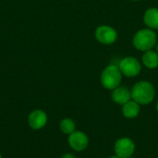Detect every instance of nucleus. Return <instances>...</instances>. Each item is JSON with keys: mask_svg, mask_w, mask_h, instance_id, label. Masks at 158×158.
Masks as SVG:
<instances>
[{"mask_svg": "<svg viewBox=\"0 0 158 158\" xmlns=\"http://www.w3.org/2000/svg\"><path fill=\"white\" fill-rule=\"evenodd\" d=\"M131 91V99L141 106L151 104L156 97V89L154 85L147 81L136 82Z\"/></svg>", "mask_w": 158, "mask_h": 158, "instance_id": "obj_1", "label": "nucleus"}, {"mask_svg": "<svg viewBox=\"0 0 158 158\" xmlns=\"http://www.w3.org/2000/svg\"><path fill=\"white\" fill-rule=\"evenodd\" d=\"M133 45L136 49L145 52L152 50L157 44L156 33L152 29H142L138 31L133 36Z\"/></svg>", "mask_w": 158, "mask_h": 158, "instance_id": "obj_2", "label": "nucleus"}, {"mask_svg": "<svg viewBox=\"0 0 158 158\" xmlns=\"http://www.w3.org/2000/svg\"><path fill=\"white\" fill-rule=\"evenodd\" d=\"M122 73L116 65H109L103 70L101 74V84L105 89L107 90H114L119 85H121L122 81Z\"/></svg>", "mask_w": 158, "mask_h": 158, "instance_id": "obj_3", "label": "nucleus"}, {"mask_svg": "<svg viewBox=\"0 0 158 158\" xmlns=\"http://www.w3.org/2000/svg\"><path fill=\"white\" fill-rule=\"evenodd\" d=\"M136 151V144L134 141L129 137L118 138L114 144L115 155L120 158H129L133 156Z\"/></svg>", "mask_w": 158, "mask_h": 158, "instance_id": "obj_4", "label": "nucleus"}, {"mask_svg": "<svg viewBox=\"0 0 158 158\" xmlns=\"http://www.w3.org/2000/svg\"><path fill=\"white\" fill-rule=\"evenodd\" d=\"M118 68L122 75L128 78H133L140 74L142 70V65L139 60L133 56L124 57L118 65Z\"/></svg>", "mask_w": 158, "mask_h": 158, "instance_id": "obj_5", "label": "nucleus"}, {"mask_svg": "<svg viewBox=\"0 0 158 158\" xmlns=\"http://www.w3.org/2000/svg\"><path fill=\"white\" fill-rule=\"evenodd\" d=\"M89 143L88 135L81 131L76 130L68 137L69 146L75 152H83L89 146Z\"/></svg>", "mask_w": 158, "mask_h": 158, "instance_id": "obj_6", "label": "nucleus"}, {"mask_svg": "<svg viewBox=\"0 0 158 158\" xmlns=\"http://www.w3.org/2000/svg\"><path fill=\"white\" fill-rule=\"evenodd\" d=\"M96 40L103 44H112L118 39V32L116 30L107 25L99 26L95 31Z\"/></svg>", "mask_w": 158, "mask_h": 158, "instance_id": "obj_7", "label": "nucleus"}, {"mask_svg": "<svg viewBox=\"0 0 158 158\" xmlns=\"http://www.w3.org/2000/svg\"><path fill=\"white\" fill-rule=\"evenodd\" d=\"M47 114L42 109H34L28 116V124L34 131H39L44 128L47 124Z\"/></svg>", "mask_w": 158, "mask_h": 158, "instance_id": "obj_8", "label": "nucleus"}, {"mask_svg": "<svg viewBox=\"0 0 158 158\" xmlns=\"http://www.w3.org/2000/svg\"><path fill=\"white\" fill-rule=\"evenodd\" d=\"M111 98L116 104L123 106L124 104L131 100V91L126 86L119 85L116 89L112 90Z\"/></svg>", "mask_w": 158, "mask_h": 158, "instance_id": "obj_9", "label": "nucleus"}, {"mask_svg": "<svg viewBox=\"0 0 158 158\" xmlns=\"http://www.w3.org/2000/svg\"><path fill=\"white\" fill-rule=\"evenodd\" d=\"M121 111L124 116V118L128 119H133L136 118L141 112V105H139L134 100H130L123 106H121Z\"/></svg>", "mask_w": 158, "mask_h": 158, "instance_id": "obj_10", "label": "nucleus"}, {"mask_svg": "<svg viewBox=\"0 0 158 158\" xmlns=\"http://www.w3.org/2000/svg\"><path fill=\"white\" fill-rule=\"evenodd\" d=\"M143 20L146 26L152 30H158V8L151 7L143 15Z\"/></svg>", "mask_w": 158, "mask_h": 158, "instance_id": "obj_11", "label": "nucleus"}, {"mask_svg": "<svg viewBox=\"0 0 158 158\" xmlns=\"http://www.w3.org/2000/svg\"><path fill=\"white\" fill-rule=\"evenodd\" d=\"M142 59L143 65L149 69H154L158 67V54L156 51H145L143 55Z\"/></svg>", "mask_w": 158, "mask_h": 158, "instance_id": "obj_12", "label": "nucleus"}, {"mask_svg": "<svg viewBox=\"0 0 158 158\" xmlns=\"http://www.w3.org/2000/svg\"><path fill=\"white\" fill-rule=\"evenodd\" d=\"M59 130L65 135H69L77 130L75 121L70 118H65L59 122Z\"/></svg>", "mask_w": 158, "mask_h": 158, "instance_id": "obj_13", "label": "nucleus"}, {"mask_svg": "<svg viewBox=\"0 0 158 158\" xmlns=\"http://www.w3.org/2000/svg\"><path fill=\"white\" fill-rule=\"evenodd\" d=\"M60 158H76V156L73 155V154H70V153H67V154H64Z\"/></svg>", "mask_w": 158, "mask_h": 158, "instance_id": "obj_14", "label": "nucleus"}, {"mask_svg": "<svg viewBox=\"0 0 158 158\" xmlns=\"http://www.w3.org/2000/svg\"><path fill=\"white\" fill-rule=\"evenodd\" d=\"M108 158H120L119 156H118L117 155H113V156H110Z\"/></svg>", "mask_w": 158, "mask_h": 158, "instance_id": "obj_15", "label": "nucleus"}, {"mask_svg": "<svg viewBox=\"0 0 158 158\" xmlns=\"http://www.w3.org/2000/svg\"><path fill=\"white\" fill-rule=\"evenodd\" d=\"M156 111L158 112V101L156 102Z\"/></svg>", "mask_w": 158, "mask_h": 158, "instance_id": "obj_16", "label": "nucleus"}, {"mask_svg": "<svg viewBox=\"0 0 158 158\" xmlns=\"http://www.w3.org/2000/svg\"><path fill=\"white\" fill-rule=\"evenodd\" d=\"M156 52H157V54H158V42H157V44H156Z\"/></svg>", "mask_w": 158, "mask_h": 158, "instance_id": "obj_17", "label": "nucleus"}, {"mask_svg": "<svg viewBox=\"0 0 158 158\" xmlns=\"http://www.w3.org/2000/svg\"><path fill=\"white\" fill-rule=\"evenodd\" d=\"M129 158H137V157H134V156H131V157H129Z\"/></svg>", "mask_w": 158, "mask_h": 158, "instance_id": "obj_18", "label": "nucleus"}, {"mask_svg": "<svg viewBox=\"0 0 158 158\" xmlns=\"http://www.w3.org/2000/svg\"><path fill=\"white\" fill-rule=\"evenodd\" d=\"M132 1H140V0H132Z\"/></svg>", "mask_w": 158, "mask_h": 158, "instance_id": "obj_19", "label": "nucleus"}, {"mask_svg": "<svg viewBox=\"0 0 158 158\" xmlns=\"http://www.w3.org/2000/svg\"><path fill=\"white\" fill-rule=\"evenodd\" d=\"M0 158H2V156H1V154H0Z\"/></svg>", "mask_w": 158, "mask_h": 158, "instance_id": "obj_20", "label": "nucleus"}, {"mask_svg": "<svg viewBox=\"0 0 158 158\" xmlns=\"http://www.w3.org/2000/svg\"><path fill=\"white\" fill-rule=\"evenodd\" d=\"M157 158H158V156H157Z\"/></svg>", "mask_w": 158, "mask_h": 158, "instance_id": "obj_21", "label": "nucleus"}]
</instances>
